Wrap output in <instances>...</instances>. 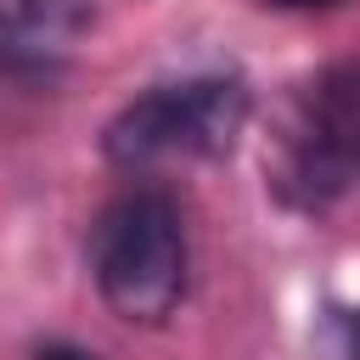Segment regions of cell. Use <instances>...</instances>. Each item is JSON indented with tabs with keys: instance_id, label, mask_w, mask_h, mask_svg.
<instances>
[{
	"instance_id": "1",
	"label": "cell",
	"mask_w": 360,
	"mask_h": 360,
	"mask_svg": "<svg viewBox=\"0 0 360 360\" xmlns=\"http://www.w3.org/2000/svg\"><path fill=\"white\" fill-rule=\"evenodd\" d=\"M264 191L315 225L360 219V62L298 79L264 135Z\"/></svg>"
},
{
	"instance_id": "2",
	"label": "cell",
	"mask_w": 360,
	"mask_h": 360,
	"mask_svg": "<svg viewBox=\"0 0 360 360\" xmlns=\"http://www.w3.org/2000/svg\"><path fill=\"white\" fill-rule=\"evenodd\" d=\"M90 281L124 326H163L191 287V236L174 191L124 186L90 225Z\"/></svg>"
},
{
	"instance_id": "6",
	"label": "cell",
	"mask_w": 360,
	"mask_h": 360,
	"mask_svg": "<svg viewBox=\"0 0 360 360\" xmlns=\"http://www.w3.org/2000/svg\"><path fill=\"white\" fill-rule=\"evenodd\" d=\"M34 360H101V354L79 349V343H45V349H34Z\"/></svg>"
},
{
	"instance_id": "3",
	"label": "cell",
	"mask_w": 360,
	"mask_h": 360,
	"mask_svg": "<svg viewBox=\"0 0 360 360\" xmlns=\"http://www.w3.org/2000/svg\"><path fill=\"white\" fill-rule=\"evenodd\" d=\"M248 112H253V96L242 73L158 79L107 118L101 158L124 174H152L169 163H208L236 146V135L248 129Z\"/></svg>"
},
{
	"instance_id": "7",
	"label": "cell",
	"mask_w": 360,
	"mask_h": 360,
	"mask_svg": "<svg viewBox=\"0 0 360 360\" xmlns=\"http://www.w3.org/2000/svg\"><path fill=\"white\" fill-rule=\"evenodd\" d=\"M259 6H270V11H332L343 0H259Z\"/></svg>"
},
{
	"instance_id": "5",
	"label": "cell",
	"mask_w": 360,
	"mask_h": 360,
	"mask_svg": "<svg viewBox=\"0 0 360 360\" xmlns=\"http://www.w3.org/2000/svg\"><path fill=\"white\" fill-rule=\"evenodd\" d=\"M315 354L321 360H360V309L326 304L315 321Z\"/></svg>"
},
{
	"instance_id": "4",
	"label": "cell",
	"mask_w": 360,
	"mask_h": 360,
	"mask_svg": "<svg viewBox=\"0 0 360 360\" xmlns=\"http://www.w3.org/2000/svg\"><path fill=\"white\" fill-rule=\"evenodd\" d=\"M90 34L84 0H0V84H51Z\"/></svg>"
}]
</instances>
